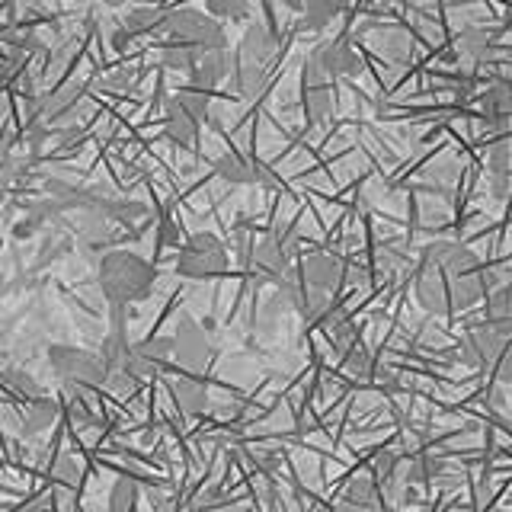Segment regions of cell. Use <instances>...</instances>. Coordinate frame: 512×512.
Masks as SVG:
<instances>
[{
    "instance_id": "39",
    "label": "cell",
    "mask_w": 512,
    "mask_h": 512,
    "mask_svg": "<svg viewBox=\"0 0 512 512\" xmlns=\"http://www.w3.org/2000/svg\"><path fill=\"white\" fill-rule=\"evenodd\" d=\"M16 512H39V506H36V503H29V506H20Z\"/></svg>"
},
{
    "instance_id": "21",
    "label": "cell",
    "mask_w": 512,
    "mask_h": 512,
    "mask_svg": "<svg viewBox=\"0 0 512 512\" xmlns=\"http://www.w3.org/2000/svg\"><path fill=\"white\" fill-rule=\"evenodd\" d=\"M58 416L55 400H48L45 394H39L36 400H26V413H23V436H42L45 429H52Z\"/></svg>"
},
{
    "instance_id": "22",
    "label": "cell",
    "mask_w": 512,
    "mask_h": 512,
    "mask_svg": "<svg viewBox=\"0 0 512 512\" xmlns=\"http://www.w3.org/2000/svg\"><path fill=\"white\" fill-rule=\"evenodd\" d=\"M0 391L16 397V400H23V404H26V400H36L42 394L39 381L32 378L29 372H23V368H16V365L0 368Z\"/></svg>"
},
{
    "instance_id": "15",
    "label": "cell",
    "mask_w": 512,
    "mask_h": 512,
    "mask_svg": "<svg viewBox=\"0 0 512 512\" xmlns=\"http://www.w3.org/2000/svg\"><path fill=\"white\" fill-rule=\"evenodd\" d=\"M416 301H420L429 314H452V298H448L445 272L423 263L420 276H416Z\"/></svg>"
},
{
    "instance_id": "3",
    "label": "cell",
    "mask_w": 512,
    "mask_h": 512,
    "mask_svg": "<svg viewBox=\"0 0 512 512\" xmlns=\"http://www.w3.org/2000/svg\"><path fill=\"white\" fill-rule=\"evenodd\" d=\"M208 112H212V100H208L205 90H183L167 100L164 106V132L173 144H183L189 148L192 141H196L202 122L208 119Z\"/></svg>"
},
{
    "instance_id": "33",
    "label": "cell",
    "mask_w": 512,
    "mask_h": 512,
    "mask_svg": "<svg viewBox=\"0 0 512 512\" xmlns=\"http://www.w3.org/2000/svg\"><path fill=\"white\" fill-rule=\"evenodd\" d=\"M487 167L496 173H509V144L506 141H496L493 148L487 151Z\"/></svg>"
},
{
    "instance_id": "18",
    "label": "cell",
    "mask_w": 512,
    "mask_h": 512,
    "mask_svg": "<svg viewBox=\"0 0 512 512\" xmlns=\"http://www.w3.org/2000/svg\"><path fill=\"white\" fill-rule=\"evenodd\" d=\"M276 39H272V32L263 29V26H247L244 39H240V48H237V61H247V64H266L276 55Z\"/></svg>"
},
{
    "instance_id": "35",
    "label": "cell",
    "mask_w": 512,
    "mask_h": 512,
    "mask_svg": "<svg viewBox=\"0 0 512 512\" xmlns=\"http://www.w3.org/2000/svg\"><path fill=\"white\" fill-rule=\"evenodd\" d=\"M135 36H132V32H128L125 26L122 29H116V32H112V36H109V42H112V48H116V52H125V48H128V42H132Z\"/></svg>"
},
{
    "instance_id": "31",
    "label": "cell",
    "mask_w": 512,
    "mask_h": 512,
    "mask_svg": "<svg viewBox=\"0 0 512 512\" xmlns=\"http://www.w3.org/2000/svg\"><path fill=\"white\" fill-rule=\"evenodd\" d=\"M138 80H141V71L138 68H122L119 74H112L106 80V87L116 90V93H135L138 90Z\"/></svg>"
},
{
    "instance_id": "32",
    "label": "cell",
    "mask_w": 512,
    "mask_h": 512,
    "mask_svg": "<svg viewBox=\"0 0 512 512\" xmlns=\"http://www.w3.org/2000/svg\"><path fill=\"white\" fill-rule=\"evenodd\" d=\"M42 224H45V218L39 212H32V208H26V218H20V221L13 224V237L16 240H29L32 234L42 228Z\"/></svg>"
},
{
    "instance_id": "11",
    "label": "cell",
    "mask_w": 512,
    "mask_h": 512,
    "mask_svg": "<svg viewBox=\"0 0 512 512\" xmlns=\"http://www.w3.org/2000/svg\"><path fill=\"white\" fill-rule=\"evenodd\" d=\"M311 61L324 71L330 80H340V77H356L362 71V58L359 52L352 48L349 42L336 39V42H324L317 45L311 52Z\"/></svg>"
},
{
    "instance_id": "7",
    "label": "cell",
    "mask_w": 512,
    "mask_h": 512,
    "mask_svg": "<svg viewBox=\"0 0 512 512\" xmlns=\"http://www.w3.org/2000/svg\"><path fill=\"white\" fill-rule=\"evenodd\" d=\"M212 324H199V320L192 317H183L180 324H176V333L170 336L173 340V359L180 362L189 372H199L205 368L208 356H212V336H208Z\"/></svg>"
},
{
    "instance_id": "19",
    "label": "cell",
    "mask_w": 512,
    "mask_h": 512,
    "mask_svg": "<svg viewBox=\"0 0 512 512\" xmlns=\"http://www.w3.org/2000/svg\"><path fill=\"white\" fill-rule=\"evenodd\" d=\"M215 170H218L221 180H224V183H231V186H253V183H260V180H263L260 164H253V160L240 157V154H234V151L221 154V157H218V164H215Z\"/></svg>"
},
{
    "instance_id": "40",
    "label": "cell",
    "mask_w": 512,
    "mask_h": 512,
    "mask_svg": "<svg viewBox=\"0 0 512 512\" xmlns=\"http://www.w3.org/2000/svg\"><path fill=\"white\" fill-rule=\"evenodd\" d=\"M0 250H4V237H0Z\"/></svg>"
},
{
    "instance_id": "4",
    "label": "cell",
    "mask_w": 512,
    "mask_h": 512,
    "mask_svg": "<svg viewBox=\"0 0 512 512\" xmlns=\"http://www.w3.org/2000/svg\"><path fill=\"white\" fill-rule=\"evenodd\" d=\"M224 269H228V247L208 231L186 237L180 256H176V272H180L183 279H196V282L218 279Z\"/></svg>"
},
{
    "instance_id": "6",
    "label": "cell",
    "mask_w": 512,
    "mask_h": 512,
    "mask_svg": "<svg viewBox=\"0 0 512 512\" xmlns=\"http://www.w3.org/2000/svg\"><path fill=\"white\" fill-rule=\"evenodd\" d=\"M295 253V237L288 231H269L250 250V269L260 282H282L288 276V260Z\"/></svg>"
},
{
    "instance_id": "24",
    "label": "cell",
    "mask_w": 512,
    "mask_h": 512,
    "mask_svg": "<svg viewBox=\"0 0 512 512\" xmlns=\"http://www.w3.org/2000/svg\"><path fill=\"white\" fill-rule=\"evenodd\" d=\"M234 80H237V93H240V96H256V93H260V90L266 87V68H263V64L237 61Z\"/></svg>"
},
{
    "instance_id": "16",
    "label": "cell",
    "mask_w": 512,
    "mask_h": 512,
    "mask_svg": "<svg viewBox=\"0 0 512 512\" xmlns=\"http://www.w3.org/2000/svg\"><path fill=\"white\" fill-rule=\"evenodd\" d=\"M477 109L484 116L487 128H506L509 125V112H512V87L509 80H493L484 90L477 93Z\"/></svg>"
},
{
    "instance_id": "2",
    "label": "cell",
    "mask_w": 512,
    "mask_h": 512,
    "mask_svg": "<svg viewBox=\"0 0 512 512\" xmlns=\"http://www.w3.org/2000/svg\"><path fill=\"white\" fill-rule=\"evenodd\" d=\"M160 32L167 36V42H180L192 48L196 55L215 52V48H228V36H224L221 20H215V16H208L196 7L167 10Z\"/></svg>"
},
{
    "instance_id": "30",
    "label": "cell",
    "mask_w": 512,
    "mask_h": 512,
    "mask_svg": "<svg viewBox=\"0 0 512 512\" xmlns=\"http://www.w3.org/2000/svg\"><path fill=\"white\" fill-rule=\"evenodd\" d=\"M378 500V490H375V480L372 477H356L349 484L346 493V503H356V506H375Z\"/></svg>"
},
{
    "instance_id": "9",
    "label": "cell",
    "mask_w": 512,
    "mask_h": 512,
    "mask_svg": "<svg viewBox=\"0 0 512 512\" xmlns=\"http://www.w3.org/2000/svg\"><path fill=\"white\" fill-rule=\"evenodd\" d=\"M506 340H509V327L484 320L480 327H471L468 336L461 340V362L464 365H490L496 359H503Z\"/></svg>"
},
{
    "instance_id": "12",
    "label": "cell",
    "mask_w": 512,
    "mask_h": 512,
    "mask_svg": "<svg viewBox=\"0 0 512 512\" xmlns=\"http://www.w3.org/2000/svg\"><path fill=\"white\" fill-rule=\"evenodd\" d=\"M234 68H237V64H234L228 48H215V52H202L186 77L192 80V87H196V90L212 93L215 87H221L224 80L234 74Z\"/></svg>"
},
{
    "instance_id": "20",
    "label": "cell",
    "mask_w": 512,
    "mask_h": 512,
    "mask_svg": "<svg viewBox=\"0 0 512 512\" xmlns=\"http://www.w3.org/2000/svg\"><path fill=\"white\" fill-rule=\"evenodd\" d=\"M458 55L468 58L471 64L493 61L496 55V36L487 29H464L458 36Z\"/></svg>"
},
{
    "instance_id": "23",
    "label": "cell",
    "mask_w": 512,
    "mask_h": 512,
    "mask_svg": "<svg viewBox=\"0 0 512 512\" xmlns=\"http://www.w3.org/2000/svg\"><path fill=\"white\" fill-rule=\"evenodd\" d=\"M173 397H176V404H180V410L189 416H196L208 407V391H205V384L196 378L173 381Z\"/></svg>"
},
{
    "instance_id": "10",
    "label": "cell",
    "mask_w": 512,
    "mask_h": 512,
    "mask_svg": "<svg viewBox=\"0 0 512 512\" xmlns=\"http://www.w3.org/2000/svg\"><path fill=\"white\" fill-rule=\"evenodd\" d=\"M308 288H314V292H324V295H333L336 288L343 285L346 279V266L336 253H308L301 260V276H298Z\"/></svg>"
},
{
    "instance_id": "14",
    "label": "cell",
    "mask_w": 512,
    "mask_h": 512,
    "mask_svg": "<svg viewBox=\"0 0 512 512\" xmlns=\"http://www.w3.org/2000/svg\"><path fill=\"white\" fill-rule=\"evenodd\" d=\"M423 260H426V266H436L439 272H445V276H458V272H468V269L480 266L477 253H471L461 244H452V240H436V244H429L423 250Z\"/></svg>"
},
{
    "instance_id": "37",
    "label": "cell",
    "mask_w": 512,
    "mask_h": 512,
    "mask_svg": "<svg viewBox=\"0 0 512 512\" xmlns=\"http://www.w3.org/2000/svg\"><path fill=\"white\" fill-rule=\"evenodd\" d=\"M196 512H244V509H237V506H202Z\"/></svg>"
},
{
    "instance_id": "28",
    "label": "cell",
    "mask_w": 512,
    "mask_h": 512,
    "mask_svg": "<svg viewBox=\"0 0 512 512\" xmlns=\"http://www.w3.org/2000/svg\"><path fill=\"white\" fill-rule=\"evenodd\" d=\"M135 496H138L135 480L132 477H119L116 487H112V493H109V512H132Z\"/></svg>"
},
{
    "instance_id": "1",
    "label": "cell",
    "mask_w": 512,
    "mask_h": 512,
    "mask_svg": "<svg viewBox=\"0 0 512 512\" xmlns=\"http://www.w3.org/2000/svg\"><path fill=\"white\" fill-rule=\"evenodd\" d=\"M100 288L112 304H135L154 292V266L138 253L116 250L100 256Z\"/></svg>"
},
{
    "instance_id": "29",
    "label": "cell",
    "mask_w": 512,
    "mask_h": 512,
    "mask_svg": "<svg viewBox=\"0 0 512 512\" xmlns=\"http://www.w3.org/2000/svg\"><path fill=\"white\" fill-rule=\"evenodd\" d=\"M512 298H509V288H496V292L487 298V320L490 324H500L509 327L512 324Z\"/></svg>"
},
{
    "instance_id": "26",
    "label": "cell",
    "mask_w": 512,
    "mask_h": 512,
    "mask_svg": "<svg viewBox=\"0 0 512 512\" xmlns=\"http://www.w3.org/2000/svg\"><path fill=\"white\" fill-rule=\"evenodd\" d=\"M196 52L180 42H167L164 45V52H160V64H164L167 71H176V74H189V68L196 64Z\"/></svg>"
},
{
    "instance_id": "17",
    "label": "cell",
    "mask_w": 512,
    "mask_h": 512,
    "mask_svg": "<svg viewBox=\"0 0 512 512\" xmlns=\"http://www.w3.org/2000/svg\"><path fill=\"white\" fill-rule=\"evenodd\" d=\"M484 292H487V279L480 276L477 269L448 276V298H452V311L474 308V304L484 298Z\"/></svg>"
},
{
    "instance_id": "27",
    "label": "cell",
    "mask_w": 512,
    "mask_h": 512,
    "mask_svg": "<svg viewBox=\"0 0 512 512\" xmlns=\"http://www.w3.org/2000/svg\"><path fill=\"white\" fill-rule=\"evenodd\" d=\"M208 16L215 20H228V23H240L250 10V0H205Z\"/></svg>"
},
{
    "instance_id": "13",
    "label": "cell",
    "mask_w": 512,
    "mask_h": 512,
    "mask_svg": "<svg viewBox=\"0 0 512 512\" xmlns=\"http://www.w3.org/2000/svg\"><path fill=\"white\" fill-rule=\"evenodd\" d=\"M90 112V100L84 90H58L42 100V116L48 125H77V119H84Z\"/></svg>"
},
{
    "instance_id": "25",
    "label": "cell",
    "mask_w": 512,
    "mask_h": 512,
    "mask_svg": "<svg viewBox=\"0 0 512 512\" xmlns=\"http://www.w3.org/2000/svg\"><path fill=\"white\" fill-rule=\"evenodd\" d=\"M164 13L167 10L135 7L132 13L125 16V29L132 32V36H141V32H160V26H164Z\"/></svg>"
},
{
    "instance_id": "34",
    "label": "cell",
    "mask_w": 512,
    "mask_h": 512,
    "mask_svg": "<svg viewBox=\"0 0 512 512\" xmlns=\"http://www.w3.org/2000/svg\"><path fill=\"white\" fill-rule=\"evenodd\" d=\"M157 240H160V247H180V224L173 218H164L157 224Z\"/></svg>"
},
{
    "instance_id": "8",
    "label": "cell",
    "mask_w": 512,
    "mask_h": 512,
    "mask_svg": "<svg viewBox=\"0 0 512 512\" xmlns=\"http://www.w3.org/2000/svg\"><path fill=\"white\" fill-rule=\"evenodd\" d=\"M170 359H173V340H170V336H148V340L128 346L125 362L119 368H125L132 378L144 381V378H154V375L164 372Z\"/></svg>"
},
{
    "instance_id": "38",
    "label": "cell",
    "mask_w": 512,
    "mask_h": 512,
    "mask_svg": "<svg viewBox=\"0 0 512 512\" xmlns=\"http://www.w3.org/2000/svg\"><path fill=\"white\" fill-rule=\"evenodd\" d=\"M106 7H122V4H128V0H103Z\"/></svg>"
},
{
    "instance_id": "36",
    "label": "cell",
    "mask_w": 512,
    "mask_h": 512,
    "mask_svg": "<svg viewBox=\"0 0 512 512\" xmlns=\"http://www.w3.org/2000/svg\"><path fill=\"white\" fill-rule=\"evenodd\" d=\"M55 477H61V480H77V464L71 458H61L58 468H55Z\"/></svg>"
},
{
    "instance_id": "5",
    "label": "cell",
    "mask_w": 512,
    "mask_h": 512,
    "mask_svg": "<svg viewBox=\"0 0 512 512\" xmlns=\"http://www.w3.org/2000/svg\"><path fill=\"white\" fill-rule=\"evenodd\" d=\"M48 365H52V372L64 388H96L106 378V365L96 352L64 343L48 346Z\"/></svg>"
}]
</instances>
